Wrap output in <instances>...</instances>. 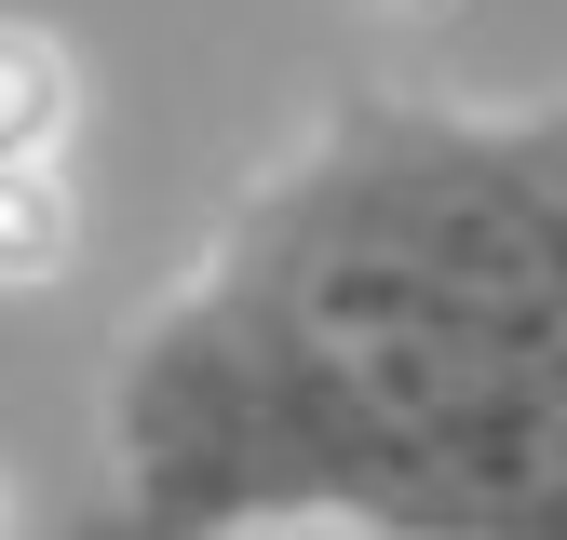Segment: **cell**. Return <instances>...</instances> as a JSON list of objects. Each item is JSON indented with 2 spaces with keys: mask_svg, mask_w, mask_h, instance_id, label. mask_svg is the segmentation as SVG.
I'll return each mask as SVG.
<instances>
[{
  "mask_svg": "<svg viewBox=\"0 0 567 540\" xmlns=\"http://www.w3.org/2000/svg\"><path fill=\"white\" fill-rule=\"evenodd\" d=\"M0 527H14V487H0Z\"/></svg>",
  "mask_w": 567,
  "mask_h": 540,
  "instance_id": "obj_4",
  "label": "cell"
},
{
  "mask_svg": "<svg viewBox=\"0 0 567 540\" xmlns=\"http://www.w3.org/2000/svg\"><path fill=\"white\" fill-rule=\"evenodd\" d=\"M135 527L567 540V108L351 95L109 365Z\"/></svg>",
  "mask_w": 567,
  "mask_h": 540,
  "instance_id": "obj_1",
  "label": "cell"
},
{
  "mask_svg": "<svg viewBox=\"0 0 567 540\" xmlns=\"http://www.w3.org/2000/svg\"><path fill=\"white\" fill-rule=\"evenodd\" d=\"M68 243H82V202L54 163H0V284H54Z\"/></svg>",
  "mask_w": 567,
  "mask_h": 540,
  "instance_id": "obj_3",
  "label": "cell"
},
{
  "mask_svg": "<svg viewBox=\"0 0 567 540\" xmlns=\"http://www.w3.org/2000/svg\"><path fill=\"white\" fill-rule=\"evenodd\" d=\"M68 108H82L68 41L54 28H0V163H54L68 149Z\"/></svg>",
  "mask_w": 567,
  "mask_h": 540,
  "instance_id": "obj_2",
  "label": "cell"
}]
</instances>
